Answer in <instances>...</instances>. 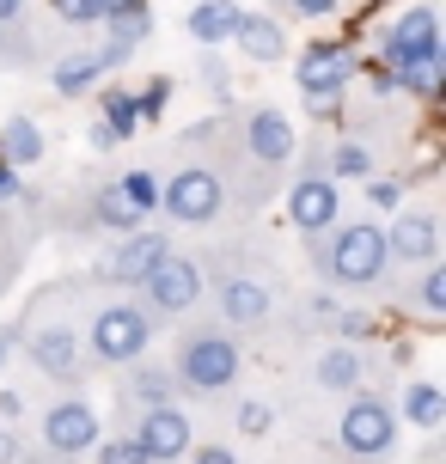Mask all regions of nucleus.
Here are the masks:
<instances>
[{
	"mask_svg": "<svg viewBox=\"0 0 446 464\" xmlns=\"http://www.w3.org/2000/svg\"><path fill=\"white\" fill-rule=\"evenodd\" d=\"M0 464H55L37 452V440H31V428H19V421H0Z\"/></svg>",
	"mask_w": 446,
	"mask_h": 464,
	"instance_id": "obj_33",
	"label": "nucleus"
},
{
	"mask_svg": "<svg viewBox=\"0 0 446 464\" xmlns=\"http://www.w3.org/2000/svg\"><path fill=\"white\" fill-rule=\"evenodd\" d=\"M122 434L147 452V464H178L189 446H196V416H189L184 403H160V410L129 416V428H122Z\"/></svg>",
	"mask_w": 446,
	"mask_h": 464,
	"instance_id": "obj_13",
	"label": "nucleus"
},
{
	"mask_svg": "<svg viewBox=\"0 0 446 464\" xmlns=\"http://www.w3.org/2000/svg\"><path fill=\"white\" fill-rule=\"evenodd\" d=\"M294 80L305 92V111L330 122V116L349 104V80H354V44H336V37H318V44L300 49L294 62Z\"/></svg>",
	"mask_w": 446,
	"mask_h": 464,
	"instance_id": "obj_10",
	"label": "nucleus"
},
{
	"mask_svg": "<svg viewBox=\"0 0 446 464\" xmlns=\"http://www.w3.org/2000/svg\"><path fill=\"white\" fill-rule=\"evenodd\" d=\"M305 379H312V392H325V397H354V392H367V379H373V367H367V354L354 343H330L312 354V367H305Z\"/></svg>",
	"mask_w": 446,
	"mask_h": 464,
	"instance_id": "obj_17",
	"label": "nucleus"
},
{
	"mask_svg": "<svg viewBox=\"0 0 446 464\" xmlns=\"http://www.w3.org/2000/svg\"><path fill=\"white\" fill-rule=\"evenodd\" d=\"M403 196H410V178H398V171H373V178H367V202H373L379 214H398Z\"/></svg>",
	"mask_w": 446,
	"mask_h": 464,
	"instance_id": "obj_34",
	"label": "nucleus"
},
{
	"mask_svg": "<svg viewBox=\"0 0 446 464\" xmlns=\"http://www.w3.org/2000/svg\"><path fill=\"white\" fill-rule=\"evenodd\" d=\"M19 189H24V171H13V165L0 160V208H13V202H19Z\"/></svg>",
	"mask_w": 446,
	"mask_h": 464,
	"instance_id": "obj_40",
	"label": "nucleus"
},
{
	"mask_svg": "<svg viewBox=\"0 0 446 464\" xmlns=\"http://www.w3.org/2000/svg\"><path fill=\"white\" fill-rule=\"evenodd\" d=\"M135 227H141V214L122 202V189L111 184V178L86 189V202H80V232H111V238H117V232H135Z\"/></svg>",
	"mask_w": 446,
	"mask_h": 464,
	"instance_id": "obj_21",
	"label": "nucleus"
},
{
	"mask_svg": "<svg viewBox=\"0 0 446 464\" xmlns=\"http://www.w3.org/2000/svg\"><path fill=\"white\" fill-rule=\"evenodd\" d=\"M19 354V343H13V330H0V379H6V361Z\"/></svg>",
	"mask_w": 446,
	"mask_h": 464,
	"instance_id": "obj_42",
	"label": "nucleus"
},
{
	"mask_svg": "<svg viewBox=\"0 0 446 464\" xmlns=\"http://www.w3.org/2000/svg\"><path fill=\"white\" fill-rule=\"evenodd\" d=\"M196 73H202V86H208L214 98H233V73H227V62H220L214 49H202V55H196Z\"/></svg>",
	"mask_w": 446,
	"mask_h": 464,
	"instance_id": "obj_36",
	"label": "nucleus"
},
{
	"mask_svg": "<svg viewBox=\"0 0 446 464\" xmlns=\"http://www.w3.org/2000/svg\"><path fill=\"white\" fill-rule=\"evenodd\" d=\"M398 300H403V312H416L422 324H441L446 318V263H422L416 281L403 287Z\"/></svg>",
	"mask_w": 446,
	"mask_h": 464,
	"instance_id": "obj_24",
	"label": "nucleus"
},
{
	"mask_svg": "<svg viewBox=\"0 0 446 464\" xmlns=\"http://www.w3.org/2000/svg\"><path fill=\"white\" fill-rule=\"evenodd\" d=\"M160 214L178 227H214L227 214V165L184 160L178 171L160 178Z\"/></svg>",
	"mask_w": 446,
	"mask_h": 464,
	"instance_id": "obj_9",
	"label": "nucleus"
},
{
	"mask_svg": "<svg viewBox=\"0 0 446 464\" xmlns=\"http://www.w3.org/2000/svg\"><path fill=\"white\" fill-rule=\"evenodd\" d=\"M111 184L122 189V202L141 214V220H153V214H160V171H153V165H129L122 178H111Z\"/></svg>",
	"mask_w": 446,
	"mask_h": 464,
	"instance_id": "obj_29",
	"label": "nucleus"
},
{
	"mask_svg": "<svg viewBox=\"0 0 446 464\" xmlns=\"http://www.w3.org/2000/svg\"><path fill=\"white\" fill-rule=\"evenodd\" d=\"M325 171L336 178V184H343V178H349V184H367V178H373L379 165H373V147H367V140L343 135V140H330V153H325Z\"/></svg>",
	"mask_w": 446,
	"mask_h": 464,
	"instance_id": "obj_28",
	"label": "nucleus"
},
{
	"mask_svg": "<svg viewBox=\"0 0 446 464\" xmlns=\"http://www.w3.org/2000/svg\"><path fill=\"white\" fill-rule=\"evenodd\" d=\"M276 434V403L269 397H238L233 403V440H269Z\"/></svg>",
	"mask_w": 446,
	"mask_h": 464,
	"instance_id": "obj_30",
	"label": "nucleus"
},
{
	"mask_svg": "<svg viewBox=\"0 0 446 464\" xmlns=\"http://www.w3.org/2000/svg\"><path fill=\"white\" fill-rule=\"evenodd\" d=\"M385 73H392V92L403 98H422V104L441 98V68L434 62H403V68H385Z\"/></svg>",
	"mask_w": 446,
	"mask_h": 464,
	"instance_id": "obj_31",
	"label": "nucleus"
},
{
	"mask_svg": "<svg viewBox=\"0 0 446 464\" xmlns=\"http://www.w3.org/2000/svg\"><path fill=\"white\" fill-rule=\"evenodd\" d=\"M403 440V421L392 410V397L379 392H354L336 403V421H330V446H336V459L349 464H392Z\"/></svg>",
	"mask_w": 446,
	"mask_h": 464,
	"instance_id": "obj_5",
	"label": "nucleus"
},
{
	"mask_svg": "<svg viewBox=\"0 0 446 464\" xmlns=\"http://www.w3.org/2000/svg\"><path fill=\"white\" fill-rule=\"evenodd\" d=\"M104 37H111V44L98 49V62H104V73H111L153 37V6H147V0H129V6H117V13H104Z\"/></svg>",
	"mask_w": 446,
	"mask_h": 464,
	"instance_id": "obj_19",
	"label": "nucleus"
},
{
	"mask_svg": "<svg viewBox=\"0 0 446 464\" xmlns=\"http://www.w3.org/2000/svg\"><path fill=\"white\" fill-rule=\"evenodd\" d=\"M49 86L55 98H86L104 86V62H98V49H80V55H62L55 68H49Z\"/></svg>",
	"mask_w": 446,
	"mask_h": 464,
	"instance_id": "obj_25",
	"label": "nucleus"
},
{
	"mask_svg": "<svg viewBox=\"0 0 446 464\" xmlns=\"http://www.w3.org/2000/svg\"><path fill=\"white\" fill-rule=\"evenodd\" d=\"M385 256H392L398 269L441 263V214L434 208H398V220L385 227Z\"/></svg>",
	"mask_w": 446,
	"mask_h": 464,
	"instance_id": "obj_16",
	"label": "nucleus"
},
{
	"mask_svg": "<svg viewBox=\"0 0 446 464\" xmlns=\"http://www.w3.org/2000/svg\"><path fill=\"white\" fill-rule=\"evenodd\" d=\"M392 410H398L403 428H422V434H434V428L446 421V392L434 385V379H410V385L398 392V403H392Z\"/></svg>",
	"mask_w": 446,
	"mask_h": 464,
	"instance_id": "obj_23",
	"label": "nucleus"
},
{
	"mask_svg": "<svg viewBox=\"0 0 446 464\" xmlns=\"http://www.w3.org/2000/svg\"><path fill=\"white\" fill-rule=\"evenodd\" d=\"M13 343L24 348L31 372L49 379V385H62V392H80L86 372H92L86 348H80V324L62 312V294H37L31 312L19 318V330H13Z\"/></svg>",
	"mask_w": 446,
	"mask_h": 464,
	"instance_id": "obj_2",
	"label": "nucleus"
},
{
	"mask_svg": "<svg viewBox=\"0 0 446 464\" xmlns=\"http://www.w3.org/2000/svg\"><path fill=\"white\" fill-rule=\"evenodd\" d=\"M171 251V232H160L153 220H141L135 232H117L104 256H98V281L104 287H122V294H135L147 276H153V263Z\"/></svg>",
	"mask_w": 446,
	"mask_h": 464,
	"instance_id": "obj_11",
	"label": "nucleus"
},
{
	"mask_svg": "<svg viewBox=\"0 0 446 464\" xmlns=\"http://www.w3.org/2000/svg\"><path fill=\"white\" fill-rule=\"evenodd\" d=\"M117 403L122 416H141V410H160V403H178V385H171V372L160 367V361H129L117 379Z\"/></svg>",
	"mask_w": 446,
	"mask_h": 464,
	"instance_id": "obj_18",
	"label": "nucleus"
},
{
	"mask_svg": "<svg viewBox=\"0 0 446 464\" xmlns=\"http://www.w3.org/2000/svg\"><path fill=\"white\" fill-rule=\"evenodd\" d=\"M141 135V116H135V98L129 86H98V122H92V147H122V140Z\"/></svg>",
	"mask_w": 446,
	"mask_h": 464,
	"instance_id": "obj_20",
	"label": "nucleus"
},
{
	"mask_svg": "<svg viewBox=\"0 0 446 464\" xmlns=\"http://www.w3.org/2000/svg\"><path fill=\"white\" fill-rule=\"evenodd\" d=\"M233 24H238L233 0H196V6H189V37H196V49L233 44Z\"/></svg>",
	"mask_w": 446,
	"mask_h": 464,
	"instance_id": "obj_27",
	"label": "nucleus"
},
{
	"mask_svg": "<svg viewBox=\"0 0 446 464\" xmlns=\"http://www.w3.org/2000/svg\"><path fill=\"white\" fill-rule=\"evenodd\" d=\"M178 464H245V459H238V446H233V440H196Z\"/></svg>",
	"mask_w": 446,
	"mask_h": 464,
	"instance_id": "obj_37",
	"label": "nucleus"
},
{
	"mask_svg": "<svg viewBox=\"0 0 446 464\" xmlns=\"http://www.w3.org/2000/svg\"><path fill=\"white\" fill-rule=\"evenodd\" d=\"M86 459L92 464H147V452L129 440V434H98V446L86 452Z\"/></svg>",
	"mask_w": 446,
	"mask_h": 464,
	"instance_id": "obj_35",
	"label": "nucleus"
},
{
	"mask_svg": "<svg viewBox=\"0 0 446 464\" xmlns=\"http://www.w3.org/2000/svg\"><path fill=\"white\" fill-rule=\"evenodd\" d=\"M44 153H49V147H44V129H37L31 116H6V122H0V160L13 165V171H31Z\"/></svg>",
	"mask_w": 446,
	"mask_h": 464,
	"instance_id": "obj_26",
	"label": "nucleus"
},
{
	"mask_svg": "<svg viewBox=\"0 0 446 464\" xmlns=\"http://www.w3.org/2000/svg\"><path fill=\"white\" fill-rule=\"evenodd\" d=\"M202 294H208V263L171 245V251L153 263V276L135 287V305H141L153 324H171V318H189V312L202 305Z\"/></svg>",
	"mask_w": 446,
	"mask_h": 464,
	"instance_id": "obj_8",
	"label": "nucleus"
},
{
	"mask_svg": "<svg viewBox=\"0 0 446 464\" xmlns=\"http://www.w3.org/2000/svg\"><path fill=\"white\" fill-rule=\"evenodd\" d=\"M312 263H318L330 294H373L379 281L392 276L385 227L379 220H336L330 232L312 238Z\"/></svg>",
	"mask_w": 446,
	"mask_h": 464,
	"instance_id": "obj_3",
	"label": "nucleus"
},
{
	"mask_svg": "<svg viewBox=\"0 0 446 464\" xmlns=\"http://www.w3.org/2000/svg\"><path fill=\"white\" fill-rule=\"evenodd\" d=\"M238 153H245V165L251 171H282L294 153H300V135H294V122H287V111H276V104H251V111L238 116Z\"/></svg>",
	"mask_w": 446,
	"mask_h": 464,
	"instance_id": "obj_12",
	"label": "nucleus"
},
{
	"mask_svg": "<svg viewBox=\"0 0 446 464\" xmlns=\"http://www.w3.org/2000/svg\"><path fill=\"white\" fill-rule=\"evenodd\" d=\"M24 13H31V0H0V37L6 31H24Z\"/></svg>",
	"mask_w": 446,
	"mask_h": 464,
	"instance_id": "obj_41",
	"label": "nucleus"
},
{
	"mask_svg": "<svg viewBox=\"0 0 446 464\" xmlns=\"http://www.w3.org/2000/svg\"><path fill=\"white\" fill-rule=\"evenodd\" d=\"M165 372H171L178 397H196V403L233 397L238 379H245V343H238L220 318H214V324H189V330H178Z\"/></svg>",
	"mask_w": 446,
	"mask_h": 464,
	"instance_id": "obj_1",
	"label": "nucleus"
},
{
	"mask_svg": "<svg viewBox=\"0 0 446 464\" xmlns=\"http://www.w3.org/2000/svg\"><path fill=\"white\" fill-rule=\"evenodd\" d=\"M49 13L62 24H98V6L92 0H49Z\"/></svg>",
	"mask_w": 446,
	"mask_h": 464,
	"instance_id": "obj_39",
	"label": "nucleus"
},
{
	"mask_svg": "<svg viewBox=\"0 0 446 464\" xmlns=\"http://www.w3.org/2000/svg\"><path fill=\"white\" fill-rule=\"evenodd\" d=\"M287 220H294V232H300L305 245L343 220V189H336V178H330L325 165H312V171H300L287 184Z\"/></svg>",
	"mask_w": 446,
	"mask_h": 464,
	"instance_id": "obj_14",
	"label": "nucleus"
},
{
	"mask_svg": "<svg viewBox=\"0 0 446 464\" xmlns=\"http://www.w3.org/2000/svg\"><path fill=\"white\" fill-rule=\"evenodd\" d=\"M153 336H160V324L135 305V294L92 300L86 318H80V348H86L92 367H129V361H141L147 348H153Z\"/></svg>",
	"mask_w": 446,
	"mask_h": 464,
	"instance_id": "obj_4",
	"label": "nucleus"
},
{
	"mask_svg": "<svg viewBox=\"0 0 446 464\" xmlns=\"http://www.w3.org/2000/svg\"><path fill=\"white\" fill-rule=\"evenodd\" d=\"M379 55H385V68H403V62H434V68H441V13H434V6L398 13V19L385 24Z\"/></svg>",
	"mask_w": 446,
	"mask_h": 464,
	"instance_id": "obj_15",
	"label": "nucleus"
},
{
	"mask_svg": "<svg viewBox=\"0 0 446 464\" xmlns=\"http://www.w3.org/2000/svg\"><path fill=\"white\" fill-rule=\"evenodd\" d=\"M171 92H178V80H171V73H153V80H141V86H135V116H141V122H160L165 111H171Z\"/></svg>",
	"mask_w": 446,
	"mask_h": 464,
	"instance_id": "obj_32",
	"label": "nucleus"
},
{
	"mask_svg": "<svg viewBox=\"0 0 446 464\" xmlns=\"http://www.w3.org/2000/svg\"><path fill=\"white\" fill-rule=\"evenodd\" d=\"M233 44H238V55H245V62H257V68L287 62V31H282V19H269V13H238Z\"/></svg>",
	"mask_w": 446,
	"mask_h": 464,
	"instance_id": "obj_22",
	"label": "nucleus"
},
{
	"mask_svg": "<svg viewBox=\"0 0 446 464\" xmlns=\"http://www.w3.org/2000/svg\"><path fill=\"white\" fill-rule=\"evenodd\" d=\"M98 434H104V421H98L92 397H80V392H62L31 410V440L55 464H80L98 446Z\"/></svg>",
	"mask_w": 446,
	"mask_h": 464,
	"instance_id": "obj_7",
	"label": "nucleus"
},
{
	"mask_svg": "<svg viewBox=\"0 0 446 464\" xmlns=\"http://www.w3.org/2000/svg\"><path fill=\"white\" fill-rule=\"evenodd\" d=\"M214 305H220V324L233 336H263L282 312V287L269 269H251V263H227L220 276H208Z\"/></svg>",
	"mask_w": 446,
	"mask_h": 464,
	"instance_id": "obj_6",
	"label": "nucleus"
},
{
	"mask_svg": "<svg viewBox=\"0 0 446 464\" xmlns=\"http://www.w3.org/2000/svg\"><path fill=\"white\" fill-rule=\"evenodd\" d=\"M318 464H349V459H318Z\"/></svg>",
	"mask_w": 446,
	"mask_h": 464,
	"instance_id": "obj_43",
	"label": "nucleus"
},
{
	"mask_svg": "<svg viewBox=\"0 0 446 464\" xmlns=\"http://www.w3.org/2000/svg\"><path fill=\"white\" fill-rule=\"evenodd\" d=\"M336 6H343V0H276V13H282V19H330V13H336Z\"/></svg>",
	"mask_w": 446,
	"mask_h": 464,
	"instance_id": "obj_38",
	"label": "nucleus"
}]
</instances>
